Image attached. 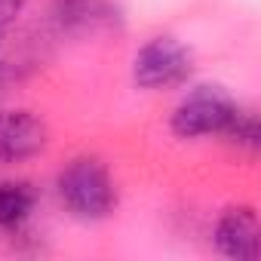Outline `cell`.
<instances>
[{
	"label": "cell",
	"mask_w": 261,
	"mask_h": 261,
	"mask_svg": "<svg viewBox=\"0 0 261 261\" xmlns=\"http://www.w3.org/2000/svg\"><path fill=\"white\" fill-rule=\"evenodd\" d=\"M53 19L65 34H98L117 25L114 0H53Z\"/></svg>",
	"instance_id": "cell-5"
},
{
	"label": "cell",
	"mask_w": 261,
	"mask_h": 261,
	"mask_svg": "<svg viewBox=\"0 0 261 261\" xmlns=\"http://www.w3.org/2000/svg\"><path fill=\"white\" fill-rule=\"evenodd\" d=\"M7 80H10V65L0 59V95L7 92Z\"/></svg>",
	"instance_id": "cell-10"
},
{
	"label": "cell",
	"mask_w": 261,
	"mask_h": 261,
	"mask_svg": "<svg viewBox=\"0 0 261 261\" xmlns=\"http://www.w3.org/2000/svg\"><path fill=\"white\" fill-rule=\"evenodd\" d=\"M37 194L31 191V185L25 181H4L0 185V227L13 230L22 227L28 221V215L34 212Z\"/></svg>",
	"instance_id": "cell-7"
},
{
	"label": "cell",
	"mask_w": 261,
	"mask_h": 261,
	"mask_svg": "<svg viewBox=\"0 0 261 261\" xmlns=\"http://www.w3.org/2000/svg\"><path fill=\"white\" fill-rule=\"evenodd\" d=\"M59 197H62L65 209L74 218H80V221L108 218L114 212V206H117L114 178L92 157H80V160H74V163H68L62 169V175H59Z\"/></svg>",
	"instance_id": "cell-1"
},
{
	"label": "cell",
	"mask_w": 261,
	"mask_h": 261,
	"mask_svg": "<svg viewBox=\"0 0 261 261\" xmlns=\"http://www.w3.org/2000/svg\"><path fill=\"white\" fill-rule=\"evenodd\" d=\"M46 148V126L28 111H0V163H25Z\"/></svg>",
	"instance_id": "cell-4"
},
{
	"label": "cell",
	"mask_w": 261,
	"mask_h": 261,
	"mask_svg": "<svg viewBox=\"0 0 261 261\" xmlns=\"http://www.w3.org/2000/svg\"><path fill=\"white\" fill-rule=\"evenodd\" d=\"M25 10V0H0V34H7L19 13Z\"/></svg>",
	"instance_id": "cell-9"
},
{
	"label": "cell",
	"mask_w": 261,
	"mask_h": 261,
	"mask_svg": "<svg viewBox=\"0 0 261 261\" xmlns=\"http://www.w3.org/2000/svg\"><path fill=\"white\" fill-rule=\"evenodd\" d=\"M240 105L224 86L203 83L194 86L178 108L172 111V133L178 139H206V136H224L233 123Z\"/></svg>",
	"instance_id": "cell-2"
},
{
	"label": "cell",
	"mask_w": 261,
	"mask_h": 261,
	"mask_svg": "<svg viewBox=\"0 0 261 261\" xmlns=\"http://www.w3.org/2000/svg\"><path fill=\"white\" fill-rule=\"evenodd\" d=\"M258 237H261L258 215L249 206L227 209L215 224L218 252L227 255V258H237V261H252L258 255Z\"/></svg>",
	"instance_id": "cell-6"
},
{
	"label": "cell",
	"mask_w": 261,
	"mask_h": 261,
	"mask_svg": "<svg viewBox=\"0 0 261 261\" xmlns=\"http://www.w3.org/2000/svg\"><path fill=\"white\" fill-rule=\"evenodd\" d=\"M191 49L175 37H154L133 59V80L148 92L178 89L191 80Z\"/></svg>",
	"instance_id": "cell-3"
},
{
	"label": "cell",
	"mask_w": 261,
	"mask_h": 261,
	"mask_svg": "<svg viewBox=\"0 0 261 261\" xmlns=\"http://www.w3.org/2000/svg\"><path fill=\"white\" fill-rule=\"evenodd\" d=\"M224 139H227L230 145H237V148L255 151V148H258V120H255V114H249V111L240 108L237 117H233V123L227 126Z\"/></svg>",
	"instance_id": "cell-8"
}]
</instances>
